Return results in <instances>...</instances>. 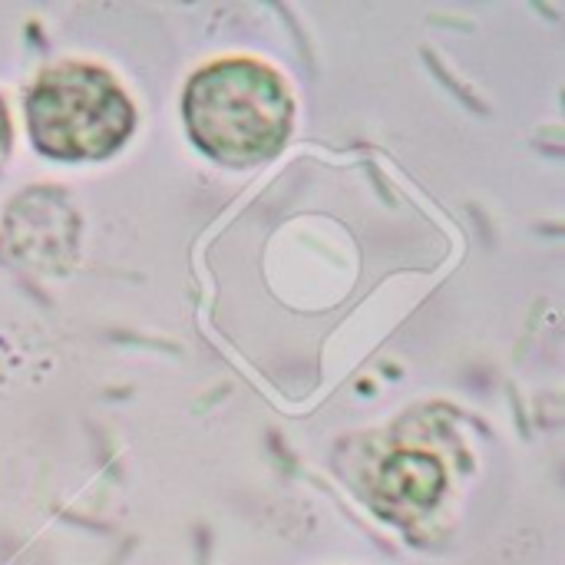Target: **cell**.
<instances>
[{
	"label": "cell",
	"instance_id": "cell-1",
	"mask_svg": "<svg viewBox=\"0 0 565 565\" xmlns=\"http://www.w3.org/2000/svg\"><path fill=\"white\" fill-rule=\"evenodd\" d=\"M182 109L196 146L225 165L272 159L294 116L281 77L255 60H222L198 70L185 87Z\"/></svg>",
	"mask_w": 565,
	"mask_h": 565
},
{
	"label": "cell",
	"instance_id": "cell-2",
	"mask_svg": "<svg viewBox=\"0 0 565 565\" xmlns=\"http://www.w3.org/2000/svg\"><path fill=\"white\" fill-rule=\"evenodd\" d=\"M33 146L50 159H106L129 139L136 113L106 70L87 63L56 66L40 77L27 103Z\"/></svg>",
	"mask_w": 565,
	"mask_h": 565
},
{
	"label": "cell",
	"instance_id": "cell-3",
	"mask_svg": "<svg viewBox=\"0 0 565 565\" xmlns=\"http://www.w3.org/2000/svg\"><path fill=\"white\" fill-rule=\"evenodd\" d=\"M443 489V473L430 457L424 453H400L383 466L377 479V493L387 506L407 512H420L430 502H436Z\"/></svg>",
	"mask_w": 565,
	"mask_h": 565
},
{
	"label": "cell",
	"instance_id": "cell-4",
	"mask_svg": "<svg viewBox=\"0 0 565 565\" xmlns=\"http://www.w3.org/2000/svg\"><path fill=\"white\" fill-rule=\"evenodd\" d=\"M11 142V122H7V113H4V103H0V153L7 149Z\"/></svg>",
	"mask_w": 565,
	"mask_h": 565
}]
</instances>
